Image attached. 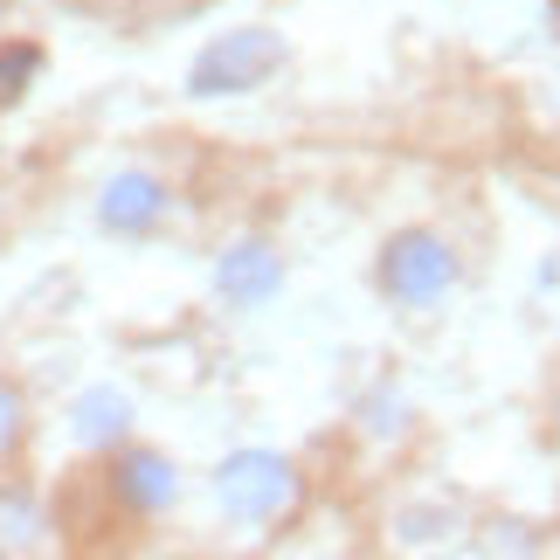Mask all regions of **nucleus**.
I'll list each match as a JSON object with an SVG mask.
<instances>
[{
	"instance_id": "obj_5",
	"label": "nucleus",
	"mask_w": 560,
	"mask_h": 560,
	"mask_svg": "<svg viewBox=\"0 0 560 560\" xmlns=\"http://www.w3.org/2000/svg\"><path fill=\"white\" fill-rule=\"evenodd\" d=\"M125 214H153V187L145 180H118L112 187V222H125Z\"/></svg>"
},
{
	"instance_id": "obj_4",
	"label": "nucleus",
	"mask_w": 560,
	"mask_h": 560,
	"mask_svg": "<svg viewBox=\"0 0 560 560\" xmlns=\"http://www.w3.org/2000/svg\"><path fill=\"white\" fill-rule=\"evenodd\" d=\"M270 277H277V270H270L264 249H235V264L222 270V284H229L235 298H256V291H270Z\"/></svg>"
},
{
	"instance_id": "obj_2",
	"label": "nucleus",
	"mask_w": 560,
	"mask_h": 560,
	"mask_svg": "<svg viewBox=\"0 0 560 560\" xmlns=\"http://www.w3.org/2000/svg\"><path fill=\"white\" fill-rule=\"evenodd\" d=\"M284 464H270V457H249V464H235L229 470V505H243V512H270V505H284Z\"/></svg>"
},
{
	"instance_id": "obj_1",
	"label": "nucleus",
	"mask_w": 560,
	"mask_h": 560,
	"mask_svg": "<svg viewBox=\"0 0 560 560\" xmlns=\"http://www.w3.org/2000/svg\"><path fill=\"white\" fill-rule=\"evenodd\" d=\"M450 284V256L443 243H429V235H401L395 249H387V291L408 298V305H422V298H436Z\"/></svg>"
},
{
	"instance_id": "obj_3",
	"label": "nucleus",
	"mask_w": 560,
	"mask_h": 560,
	"mask_svg": "<svg viewBox=\"0 0 560 560\" xmlns=\"http://www.w3.org/2000/svg\"><path fill=\"white\" fill-rule=\"evenodd\" d=\"M270 56H277L270 42H229L222 56H208V62H201V91H222L229 77H256Z\"/></svg>"
}]
</instances>
